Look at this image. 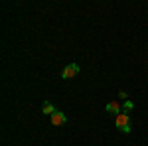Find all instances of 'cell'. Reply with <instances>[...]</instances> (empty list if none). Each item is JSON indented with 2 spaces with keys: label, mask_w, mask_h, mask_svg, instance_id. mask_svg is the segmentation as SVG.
<instances>
[{
  "label": "cell",
  "mask_w": 148,
  "mask_h": 146,
  "mask_svg": "<svg viewBox=\"0 0 148 146\" xmlns=\"http://www.w3.org/2000/svg\"><path fill=\"white\" fill-rule=\"evenodd\" d=\"M42 111H44V114H49V117H51V114H53L57 109H56V107H53L49 101H44V105H42Z\"/></svg>",
  "instance_id": "5"
},
{
  "label": "cell",
  "mask_w": 148,
  "mask_h": 146,
  "mask_svg": "<svg viewBox=\"0 0 148 146\" xmlns=\"http://www.w3.org/2000/svg\"><path fill=\"white\" fill-rule=\"evenodd\" d=\"M132 107H134V105H132V101H125V105H123V112H126V114H128V111H132Z\"/></svg>",
  "instance_id": "6"
},
{
  "label": "cell",
  "mask_w": 148,
  "mask_h": 146,
  "mask_svg": "<svg viewBox=\"0 0 148 146\" xmlns=\"http://www.w3.org/2000/svg\"><path fill=\"white\" fill-rule=\"evenodd\" d=\"M116 128L123 130V132H130V119H128L126 112H121L116 117Z\"/></svg>",
  "instance_id": "1"
},
{
  "label": "cell",
  "mask_w": 148,
  "mask_h": 146,
  "mask_svg": "<svg viewBox=\"0 0 148 146\" xmlns=\"http://www.w3.org/2000/svg\"><path fill=\"white\" fill-rule=\"evenodd\" d=\"M65 121H67V117L61 111H56L51 114V124H53V126H61V124H65Z\"/></svg>",
  "instance_id": "3"
},
{
  "label": "cell",
  "mask_w": 148,
  "mask_h": 146,
  "mask_svg": "<svg viewBox=\"0 0 148 146\" xmlns=\"http://www.w3.org/2000/svg\"><path fill=\"white\" fill-rule=\"evenodd\" d=\"M107 112H111V114H114V117H119L121 112H123V107L119 105V103H107Z\"/></svg>",
  "instance_id": "4"
},
{
  "label": "cell",
  "mask_w": 148,
  "mask_h": 146,
  "mask_svg": "<svg viewBox=\"0 0 148 146\" xmlns=\"http://www.w3.org/2000/svg\"><path fill=\"white\" fill-rule=\"evenodd\" d=\"M77 73H79V65H77V63H69L67 67L63 69L61 77H63V79H73L75 75H77Z\"/></svg>",
  "instance_id": "2"
},
{
  "label": "cell",
  "mask_w": 148,
  "mask_h": 146,
  "mask_svg": "<svg viewBox=\"0 0 148 146\" xmlns=\"http://www.w3.org/2000/svg\"><path fill=\"white\" fill-rule=\"evenodd\" d=\"M119 97H121V99H123V101H126V99H128V95H126L125 91H119Z\"/></svg>",
  "instance_id": "7"
}]
</instances>
